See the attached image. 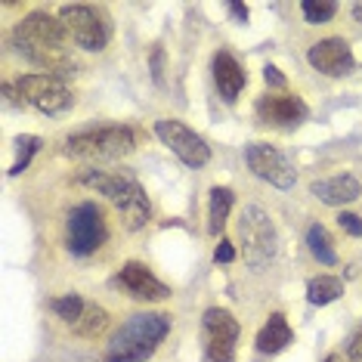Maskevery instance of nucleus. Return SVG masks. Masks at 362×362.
<instances>
[{
    "mask_svg": "<svg viewBox=\"0 0 362 362\" xmlns=\"http://www.w3.org/2000/svg\"><path fill=\"white\" fill-rule=\"evenodd\" d=\"M13 44L28 62L44 69V75L59 78L71 75V69H75V59L69 53V31L59 19H53L47 13L25 16L13 31Z\"/></svg>",
    "mask_w": 362,
    "mask_h": 362,
    "instance_id": "nucleus-1",
    "label": "nucleus"
},
{
    "mask_svg": "<svg viewBox=\"0 0 362 362\" xmlns=\"http://www.w3.org/2000/svg\"><path fill=\"white\" fill-rule=\"evenodd\" d=\"M168 332L170 316H164V313H136L112 334L103 356L105 362H146L168 337Z\"/></svg>",
    "mask_w": 362,
    "mask_h": 362,
    "instance_id": "nucleus-2",
    "label": "nucleus"
},
{
    "mask_svg": "<svg viewBox=\"0 0 362 362\" xmlns=\"http://www.w3.org/2000/svg\"><path fill=\"white\" fill-rule=\"evenodd\" d=\"M84 183L90 189H96L100 195H105L115 208L121 211L124 217V226L127 229H143L152 217V208H149V199L146 192L136 186V180H130L124 174H105V170H87L84 174Z\"/></svg>",
    "mask_w": 362,
    "mask_h": 362,
    "instance_id": "nucleus-3",
    "label": "nucleus"
},
{
    "mask_svg": "<svg viewBox=\"0 0 362 362\" xmlns=\"http://www.w3.org/2000/svg\"><path fill=\"white\" fill-rule=\"evenodd\" d=\"M238 238H242L245 263H248L251 269H263L276 257V248H279L276 226H273V220H269V214L257 208V204L242 211V217H238Z\"/></svg>",
    "mask_w": 362,
    "mask_h": 362,
    "instance_id": "nucleus-4",
    "label": "nucleus"
},
{
    "mask_svg": "<svg viewBox=\"0 0 362 362\" xmlns=\"http://www.w3.org/2000/svg\"><path fill=\"white\" fill-rule=\"evenodd\" d=\"M65 149L78 158H121V155L134 152V134L127 127H90L69 136Z\"/></svg>",
    "mask_w": 362,
    "mask_h": 362,
    "instance_id": "nucleus-5",
    "label": "nucleus"
},
{
    "mask_svg": "<svg viewBox=\"0 0 362 362\" xmlns=\"http://www.w3.org/2000/svg\"><path fill=\"white\" fill-rule=\"evenodd\" d=\"M238 319L223 307H211L202 319V341H204V362H233L235 341H238Z\"/></svg>",
    "mask_w": 362,
    "mask_h": 362,
    "instance_id": "nucleus-6",
    "label": "nucleus"
},
{
    "mask_svg": "<svg viewBox=\"0 0 362 362\" xmlns=\"http://www.w3.org/2000/svg\"><path fill=\"white\" fill-rule=\"evenodd\" d=\"M65 242H69V251L78 254V257H87V254H93L100 248L105 242V217H103L100 204L84 202L78 208H71Z\"/></svg>",
    "mask_w": 362,
    "mask_h": 362,
    "instance_id": "nucleus-7",
    "label": "nucleus"
},
{
    "mask_svg": "<svg viewBox=\"0 0 362 362\" xmlns=\"http://www.w3.org/2000/svg\"><path fill=\"white\" fill-rule=\"evenodd\" d=\"M16 87H19V93H22V100H25L28 105H35L37 112H44V115H62V112H69L71 109V90L65 87V81L62 78H56V75H25V78H19L16 81Z\"/></svg>",
    "mask_w": 362,
    "mask_h": 362,
    "instance_id": "nucleus-8",
    "label": "nucleus"
},
{
    "mask_svg": "<svg viewBox=\"0 0 362 362\" xmlns=\"http://www.w3.org/2000/svg\"><path fill=\"white\" fill-rule=\"evenodd\" d=\"M59 22L69 31V37L75 40L81 50H90V53H100L109 40V28L105 22L100 19V13L87 4H65L59 10Z\"/></svg>",
    "mask_w": 362,
    "mask_h": 362,
    "instance_id": "nucleus-9",
    "label": "nucleus"
},
{
    "mask_svg": "<svg viewBox=\"0 0 362 362\" xmlns=\"http://www.w3.org/2000/svg\"><path fill=\"white\" fill-rule=\"evenodd\" d=\"M155 134H158L161 143L168 146L183 164H189V168H204V164L211 161L208 143H204L195 130H189L183 121H174V118L155 121Z\"/></svg>",
    "mask_w": 362,
    "mask_h": 362,
    "instance_id": "nucleus-10",
    "label": "nucleus"
},
{
    "mask_svg": "<svg viewBox=\"0 0 362 362\" xmlns=\"http://www.w3.org/2000/svg\"><path fill=\"white\" fill-rule=\"evenodd\" d=\"M245 161H248V168L254 170V177L267 180V183L276 189H294V183H298V174H294L291 161L269 143H251L248 149H245Z\"/></svg>",
    "mask_w": 362,
    "mask_h": 362,
    "instance_id": "nucleus-11",
    "label": "nucleus"
},
{
    "mask_svg": "<svg viewBox=\"0 0 362 362\" xmlns=\"http://www.w3.org/2000/svg\"><path fill=\"white\" fill-rule=\"evenodd\" d=\"M254 112H257L260 124H269V127H279V130H294L298 124L307 121V103H303L300 96H291V93L260 96L257 105H254Z\"/></svg>",
    "mask_w": 362,
    "mask_h": 362,
    "instance_id": "nucleus-12",
    "label": "nucleus"
},
{
    "mask_svg": "<svg viewBox=\"0 0 362 362\" xmlns=\"http://www.w3.org/2000/svg\"><path fill=\"white\" fill-rule=\"evenodd\" d=\"M310 65L328 78H344L353 71V50L344 37H325L310 47Z\"/></svg>",
    "mask_w": 362,
    "mask_h": 362,
    "instance_id": "nucleus-13",
    "label": "nucleus"
},
{
    "mask_svg": "<svg viewBox=\"0 0 362 362\" xmlns=\"http://www.w3.org/2000/svg\"><path fill=\"white\" fill-rule=\"evenodd\" d=\"M115 285H118L124 294H130L134 300H164V298H170V288L164 285L161 279H155L149 269L136 260H130V263L121 267V273L115 276Z\"/></svg>",
    "mask_w": 362,
    "mask_h": 362,
    "instance_id": "nucleus-14",
    "label": "nucleus"
},
{
    "mask_svg": "<svg viewBox=\"0 0 362 362\" xmlns=\"http://www.w3.org/2000/svg\"><path fill=\"white\" fill-rule=\"evenodd\" d=\"M310 192L316 195L322 204H332V208H337V204L356 202L359 195H362V186H359L356 177L337 174V177H328V180H316V183L310 186Z\"/></svg>",
    "mask_w": 362,
    "mask_h": 362,
    "instance_id": "nucleus-15",
    "label": "nucleus"
},
{
    "mask_svg": "<svg viewBox=\"0 0 362 362\" xmlns=\"http://www.w3.org/2000/svg\"><path fill=\"white\" fill-rule=\"evenodd\" d=\"M214 81H217V90H220V96H223V103H235L248 75H245L242 65L235 62V56L223 50L214 56Z\"/></svg>",
    "mask_w": 362,
    "mask_h": 362,
    "instance_id": "nucleus-16",
    "label": "nucleus"
},
{
    "mask_svg": "<svg viewBox=\"0 0 362 362\" xmlns=\"http://www.w3.org/2000/svg\"><path fill=\"white\" fill-rule=\"evenodd\" d=\"M291 341H294V332H291V325H288V319L282 313H273L257 334V350L267 353V356H273V353H282Z\"/></svg>",
    "mask_w": 362,
    "mask_h": 362,
    "instance_id": "nucleus-17",
    "label": "nucleus"
},
{
    "mask_svg": "<svg viewBox=\"0 0 362 362\" xmlns=\"http://www.w3.org/2000/svg\"><path fill=\"white\" fill-rule=\"evenodd\" d=\"M344 294V282L337 276H316L310 279L307 285V300L313 303V307H325V303H334L337 298Z\"/></svg>",
    "mask_w": 362,
    "mask_h": 362,
    "instance_id": "nucleus-18",
    "label": "nucleus"
},
{
    "mask_svg": "<svg viewBox=\"0 0 362 362\" xmlns=\"http://www.w3.org/2000/svg\"><path fill=\"white\" fill-rule=\"evenodd\" d=\"M233 189H226V186H217V189H211V211H208V229H211V235H220V229L226 226V217H229V211H233Z\"/></svg>",
    "mask_w": 362,
    "mask_h": 362,
    "instance_id": "nucleus-19",
    "label": "nucleus"
},
{
    "mask_svg": "<svg viewBox=\"0 0 362 362\" xmlns=\"http://www.w3.org/2000/svg\"><path fill=\"white\" fill-rule=\"evenodd\" d=\"M307 245H310V254L316 257L322 267H334L337 263V254H334V245H332V235L322 223H313L310 233H307Z\"/></svg>",
    "mask_w": 362,
    "mask_h": 362,
    "instance_id": "nucleus-20",
    "label": "nucleus"
},
{
    "mask_svg": "<svg viewBox=\"0 0 362 362\" xmlns=\"http://www.w3.org/2000/svg\"><path fill=\"white\" fill-rule=\"evenodd\" d=\"M105 325H109V313H105L103 307H96V303H87V307H84V316H81L71 328H75L81 337H96Z\"/></svg>",
    "mask_w": 362,
    "mask_h": 362,
    "instance_id": "nucleus-21",
    "label": "nucleus"
},
{
    "mask_svg": "<svg viewBox=\"0 0 362 362\" xmlns=\"http://www.w3.org/2000/svg\"><path fill=\"white\" fill-rule=\"evenodd\" d=\"M84 307H87V303L81 300V294H62V298L50 300V310L62 319V322H69V325H75L78 319L84 316Z\"/></svg>",
    "mask_w": 362,
    "mask_h": 362,
    "instance_id": "nucleus-22",
    "label": "nucleus"
},
{
    "mask_svg": "<svg viewBox=\"0 0 362 362\" xmlns=\"http://www.w3.org/2000/svg\"><path fill=\"white\" fill-rule=\"evenodd\" d=\"M300 10H303V16H307V22L322 25V22H328L337 13V4L334 0H307V4H300Z\"/></svg>",
    "mask_w": 362,
    "mask_h": 362,
    "instance_id": "nucleus-23",
    "label": "nucleus"
},
{
    "mask_svg": "<svg viewBox=\"0 0 362 362\" xmlns=\"http://www.w3.org/2000/svg\"><path fill=\"white\" fill-rule=\"evenodd\" d=\"M16 146H19V158H16V164L10 168V174L13 177H19L22 170L28 168V161H31V155L37 152V146H40V139L37 136H19L16 139Z\"/></svg>",
    "mask_w": 362,
    "mask_h": 362,
    "instance_id": "nucleus-24",
    "label": "nucleus"
},
{
    "mask_svg": "<svg viewBox=\"0 0 362 362\" xmlns=\"http://www.w3.org/2000/svg\"><path fill=\"white\" fill-rule=\"evenodd\" d=\"M337 223H341L344 233H350V235H362V217H356V214H350V211H344V214H337Z\"/></svg>",
    "mask_w": 362,
    "mask_h": 362,
    "instance_id": "nucleus-25",
    "label": "nucleus"
},
{
    "mask_svg": "<svg viewBox=\"0 0 362 362\" xmlns=\"http://www.w3.org/2000/svg\"><path fill=\"white\" fill-rule=\"evenodd\" d=\"M214 260H217V263H229V260H235V248H233V242L220 238L217 251H214Z\"/></svg>",
    "mask_w": 362,
    "mask_h": 362,
    "instance_id": "nucleus-26",
    "label": "nucleus"
},
{
    "mask_svg": "<svg viewBox=\"0 0 362 362\" xmlns=\"http://www.w3.org/2000/svg\"><path fill=\"white\" fill-rule=\"evenodd\" d=\"M152 78H155V84H164V50L161 47L152 53Z\"/></svg>",
    "mask_w": 362,
    "mask_h": 362,
    "instance_id": "nucleus-27",
    "label": "nucleus"
},
{
    "mask_svg": "<svg viewBox=\"0 0 362 362\" xmlns=\"http://www.w3.org/2000/svg\"><path fill=\"white\" fill-rule=\"evenodd\" d=\"M263 81H267L269 87H279V90L285 87V75L276 69V65H267V69H263Z\"/></svg>",
    "mask_w": 362,
    "mask_h": 362,
    "instance_id": "nucleus-28",
    "label": "nucleus"
},
{
    "mask_svg": "<svg viewBox=\"0 0 362 362\" xmlns=\"http://www.w3.org/2000/svg\"><path fill=\"white\" fill-rule=\"evenodd\" d=\"M347 356L350 359H362V325H359V332L350 337V347H347Z\"/></svg>",
    "mask_w": 362,
    "mask_h": 362,
    "instance_id": "nucleus-29",
    "label": "nucleus"
},
{
    "mask_svg": "<svg viewBox=\"0 0 362 362\" xmlns=\"http://www.w3.org/2000/svg\"><path fill=\"white\" fill-rule=\"evenodd\" d=\"M229 13H233L235 22H248V6H245V4H233V6H229Z\"/></svg>",
    "mask_w": 362,
    "mask_h": 362,
    "instance_id": "nucleus-30",
    "label": "nucleus"
},
{
    "mask_svg": "<svg viewBox=\"0 0 362 362\" xmlns=\"http://www.w3.org/2000/svg\"><path fill=\"white\" fill-rule=\"evenodd\" d=\"M353 19H356L359 25H362V4H356V6H353Z\"/></svg>",
    "mask_w": 362,
    "mask_h": 362,
    "instance_id": "nucleus-31",
    "label": "nucleus"
},
{
    "mask_svg": "<svg viewBox=\"0 0 362 362\" xmlns=\"http://www.w3.org/2000/svg\"><path fill=\"white\" fill-rule=\"evenodd\" d=\"M325 362H344V356H337V353H332V356H328Z\"/></svg>",
    "mask_w": 362,
    "mask_h": 362,
    "instance_id": "nucleus-32",
    "label": "nucleus"
},
{
    "mask_svg": "<svg viewBox=\"0 0 362 362\" xmlns=\"http://www.w3.org/2000/svg\"><path fill=\"white\" fill-rule=\"evenodd\" d=\"M353 362H362V359H353Z\"/></svg>",
    "mask_w": 362,
    "mask_h": 362,
    "instance_id": "nucleus-33",
    "label": "nucleus"
}]
</instances>
